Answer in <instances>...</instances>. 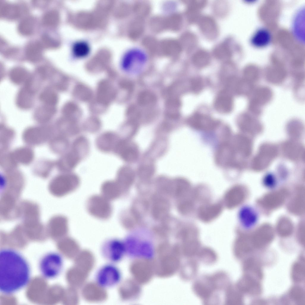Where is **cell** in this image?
Masks as SVG:
<instances>
[{
    "label": "cell",
    "mask_w": 305,
    "mask_h": 305,
    "mask_svg": "<svg viewBox=\"0 0 305 305\" xmlns=\"http://www.w3.org/2000/svg\"><path fill=\"white\" fill-rule=\"evenodd\" d=\"M218 49L216 50L215 52L217 53L219 57L223 58H227L229 57L230 55L229 54V52L228 49L225 47V46H220L217 47Z\"/></svg>",
    "instance_id": "d4e9b609"
},
{
    "label": "cell",
    "mask_w": 305,
    "mask_h": 305,
    "mask_svg": "<svg viewBox=\"0 0 305 305\" xmlns=\"http://www.w3.org/2000/svg\"><path fill=\"white\" fill-rule=\"evenodd\" d=\"M216 110L221 113H228L232 108L233 102L231 95L226 90L220 93L214 103Z\"/></svg>",
    "instance_id": "4fadbf2b"
},
{
    "label": "cell",
    "mask_w": 305,
    "mask_h": 305,
    "mask_svg": "<svg viewBox=\"0 0 305 305\" xmlns=\"http://www.w3.org/2000/svg\"><path fill=\"white\" fill-rule=\"evenodd\" d=\"M89 149V142L84 136H80L74 141L72 145V150L82 158L88 153Z\"/></svg>",
    "instance_id": "d6986e66"
},
{
    "label": "cell",
    "mask_w": 305,
    "mask_h": 305,
    "mask_svg": "<svg viewBox=\"0 0 305 305\" xmlns=\"http://www.w3.org/2000/svg\"><path fill=\"white\" fill-rule=\"evenodd\" d=\"M100 250L104 258L112 263L120 262L125 255L124 242L117 239L106 240L102 244Z\"/></svg>",
    "instance_id": "8992f818"
},
{
    "label": "cell",
    "mask_w": 305,
    "mask_h": 305,
    "mask_svg": "<svg viewBox=\"0 0 305 305\" xmlns=\"http://www.w3.org/2000/svg\"><path fill=\"white\" fill-rule=\"evenodd\" d=\"M203 83L201 79L199 77L194 78L191 81V88L194 93L200 91L203 88Z\"/></svg>",
    "instance_id": "603a6c76"
},
{
    "label": "cell",
    "mask_w": 305,
    "mask_h": 305,
    "mask_svg": "<svg viewBox=\"0 0 305 305\" xmlns=\"http://www.w3.org/2000/svg\"><path fill=\"white\" fill-rule=\"evenodd\" d=\"M94 279L99 287L104 288H110L119 283L122 274L115 264L109 262L99 268L95 274Z\"/></svg>",
    "instance_id": "277c9868"
},
{
    "label": "cell",
    "mask_w": 305,
    "mask_h": 305,
    "mask_svg": "<svg viewBox=\"0 0 305 305\" xmlns=\"http://www.w3.org/2000/svg\"><path fill=\"white\" fill-rule=\"evenodd\" d=\"M222 209V205L219 203L204 204L199 208L198 216L202 221L209 222L217 217L221 213Z\"/></svg>",
    "instance_id": "7c38bea8"
},
{
    "label": "cell",
    "mask_w": 305,
    "mask_h": 305,
    "mask_svg": "<svg viewBox=\"0 0 305 305\" xmlns=\"http://www.w3.org/2000/svg\"><path fill=\"white\" fill-rule=\"evenodd\" d=\"M63 259L62 256L55 252H48L41 258L39 263V269L42 276L47 279L56 278L63 269Z\"/></svg>",
    "instance_id": "3957f363"
},
{
    "label": "cell",
    "mask_w": 305,
    "mask_h": 305,
    "mask_svg": "<svg viewBox=\"0 0 305 305\" xmlns=\"http://www.w3.org/2000/svg\"><path fill=\"white\" fill-rule=\"evenodd\" d=\"M134 177V172L130 167L124 166L119 170L116 181L120 186H127L130 184Z\"/></svg>",
    "instance_id": "ac0fdd59"
},
{
    "label": "cell",
    "mask_w": 305,
    "mask_h": 305,
    "mask_svg": "<svg viewBox=\"0 0 305 305\" xmlns=\"http://www.w3.org/2000/svg\"><path fill=\"white\" fill-rule=\"evenodd\" d=\"M304 10L302 9L295 15L293 23V33L296 38L304 41Z\"/></svg>",
    "instance_id": "2e32d148"
},
{
    "label": "cell",
    "mask_w": 305,
    "mask_h": 305,
    "mask_svg": "<svg viewBox=\"0 0 305 305\" xmlns=\"http://www.w3.org/2000/svg\"><path fill=\"white\" fill-rule=\"evenodd\" d=\"M147 61V56L142 50L132 49L125 55L122 61L123 69L132 74L140 72L144 68Z\"/></svg>",
    "instance_id": "5b68a950"
},
{
    "label": "cell",
    "mask_w": 305,
    "mask_h": 305,
    "mask_svg": "<svg viewBox=\"0 0 305 305\" xmlns=\"http://www.w3.org/2000/svg\"><path fill=\"white\" fill-rule=\"evenodd\" d=\"M73 52L76 56L78 57H84L86 56L89 52V46L83 42L76 43L73 48Z\"/></svg>",
    "instance_id": "ffe728a7"
},
{
    "label": "cell",
    "mask_w": 305,
    "mask_h": 305,
    "mask_svg": "<svg viewBox=\"0 0 305 305\" xmlns=\"http://www.w3.org/2000/svg\"><path fill=\"white\" fill-rule=\"evenodd\" d=\"M204 52L200 53V56H194L193 62L194 64L200 67H203L207 65L209 62V57Z\"/></svg>",
    "instance_id": "44dd1931"
},
{
    "label": "cell",
    "mask_w": 305,
    "mask_h": 305,
    "mask_svg": "<svg viewBox=\"0 0 305 305\" xmlns=\"http://www.w3.org/2000/svg\"><path fill=\"white\" fill-rule=\"evenodd\" d=\"M154 171V169L153 165L147 164L140 167L138 173L141 176L148 177L152 175Z\"/></svg>",
    "instance_id": "7402d4cb"
},
{
    "label": "cell",
    "mask_w": 305,
    "mask_h": 305,
    "mask_svg": "<svg viewBox=\"0 0 305 305\" xmlns=\"http://www.w3.org/2000/svg\"><path fill=\"white\" fill-rule=\"evenodd\" d=\"M222 141L217 146L214 155L216 164L224 168L235 166V152L228 139Z\"/></svg>",
    "instance_id": "52a82bcc"
},
{
    "label": "cell",
    "mask_w": 305,
    "mask_h": 305,
    "mask_svg": "<svg viewBox=\"0 0 305 305\" xmlns=\"http://www.w3.org/2000/svg\"><path fill=\"white\" fill-rule=\"evenodd\" d=\"M188 123L189 126L194 129L207 132L216 130L220 123L218 120L199 113L195 114L191 116Z\"/></svg>",
    "instance_id": "9c48e42d"
},
{
    "label": "cell",
    "mask_w": 305,
    "mask_h": 305,
    "mask_svg": "<svg viewBox=\"0 0 305 305\" xmlns=\"http://www.w3.org/2000/svg\"><path fill=\"white\" fill-rule=\"evenodd\" d=\"M31 269L25 257L11 248L0 250V291L6 295L24 288L31 278Z\"/></svg>",
    "instance_id": "6da1fadb"
},
{
    "label": "cell",
    "mask_w": 305,
    "mask_h": 305,
    "mask_svg": "<svg viewBox=\"0 0 305 305\" xmlns=\"http://www.w3.org/2000/svg\"><path fill=\"white\" fill-rule=\"evenodd\" d=\"M123 242L125 255L129 258L151 260L155 256V247L150 239L128 236Z\"/></svg>",
    "instance_id": "7a4b0ae2"
},
{
    "label": "cell",
    "mask_w": 305,
    "mask_h": 305,
    "mask_svg": "<svg viewBox=\"0 0 305 305\" xmlns=\"http://www.w3.org/2000/svg\"><path fill=\"white\" fill-rule=\"evenodd\" d=\"M207 21L206 20V21H205V22L203 21V22L205 24H202L203 26H202V29L203 30V31L206 33H211L212 32V31H213L214 32V31H215V26L214 25V22L210 19H207Z\"/></svg>",
    "instance_id": "cb8c5ba5"
},
{
    "label": "cell",
    "mask_w": 305,
    "mask_h": 305,
    "mask_svg": "<svg viewBox=\"0 0 305 305\" xmlns=\"http://www.w3.org/2000/svg\"><path fill=\"white\" fill-rule=\"evenodd\" d=\"M120 140L114 133L105 132L97 138L96 144L97 148L103 152H113Z\"/></svg>",
    "instance_id": "8fae6325"
},
{
    "label": "cell",
    "mask_w": 305,
    "mask_h": 305,
    "mask_svg": "<svg viewBox=\"0 0 305 305\" xmlns=\"http://www.w3.org/2000/svg\"><path fill=\"white\" fill-rule=\"evenodd\" d=\"M108 200L103 196H92L88 201V210L91 214L96 217L106 219L110 216L112 211L111 206Z\"/></svg>",
    "instance_id": "ba28073f"
},
{
    "label": "cell",
    "mask_w": 305,
    "mask_h": 305,
    "mask_svg": "<svg viewBox=\"0 0 305 305\" xmlns=\"http://www.w3.org/2000/svg\"><path fill=\"white\" fill-rule=\"evenodd\" d=\"M240 222L245 227L250 228L254 226L258 220V215L252 208L246 206L240 210L239 214Z\"/></svg>",
    "instance_id": "5bb4252c"
},
{
    "label": "cell",
    "mask_w": 305,
    "mask_h": 305,
    "mask_svg": "<svg viewBox=\"0 0 305 305\" xmlns=\"http://www.w3.org/2000/svg\"><path fill=\"white\" fill-rule=\"evenodd\" d=\"M271 39V35L269 31L265 28H261L253 35L250 39V43L256 47L262 48L268 45Z\"/></svg>",
    "instance_id": "9a60e30c"
},
{
    "label": "cell",
    "mask_w": 305,
    "mask_h": 305,
    "mask_svg": "<svg viewBox=\"0 0 305 305\" xmlns=\"http://www.w3.org/2000/svg\"><path fill=\"white\" fill-rule=\"evenodd\" d=\"M120 186L115 181L105 182L102 186L103 196L108 200H113L119 196Z\"/></svg>",
    "instance_id": "e0dca14e"
},
{
    "label": "cell",
    "mask_w": 305,
    "mask_h": 305,
    "mask_svg": "<svg viewBox=\"0 0 305 305\" xmlns=\"http://www.w3.org/2000/svg\"><path fill=\"white\" fill-rule=\"evenodd\" d=\"M124 161L131 162L137 159L139 155V150L134 144L126 140H120L113 152Z\"/></svg>",
    "instance_id": "30bf717a"
}]
</instances>
